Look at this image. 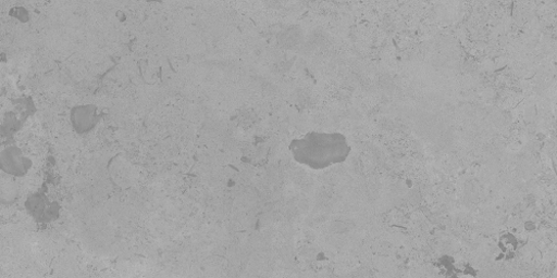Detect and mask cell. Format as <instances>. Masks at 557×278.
I'll return each mask as SVG.
<instances>
[{
	"label": "cell",
	"mask_w": 557,
	"mask_h": 278,
	"mask_svg": "<svg viewBox=\"0 0 557 278\" xmlns=\"http://www.w3.org/2000/svg\"><path fill=\"white\" fill-rule=\"evenodd\" d=\"M290 151L299 164L321 169L344 162L350 148L341 134L309 132L295 139Z\"/></svg>",
	"instance_id": "obj_1"
}]
</instances>
